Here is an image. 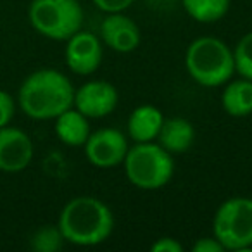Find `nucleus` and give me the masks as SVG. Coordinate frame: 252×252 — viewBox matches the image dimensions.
<instances>
[{"instance_id": "1", "label": "nucleus", "mask_w": 252, "mask_h": 252, "mask_svg": "<svg viewBox=\"0 0 252 252\" xmlns=\"http://www.w3.org/2000/svg\"><path fill=\"white\" fill-rule=\"evenodd\" d=\"M18 102L28 118L49 121L73 107L74 87L64 73L45 67L25 78L18 92Z\"/></svg>"}, {"instance_id": "2", "label": "nucleus", "mask_w": 252, "mask_h": 252, "mask_svg": "<svg viewBox=\"0 0 252 252\" xmlns=\"http://www.w3.org/2000/svg\"><path fill=\"white\" fill-rule=\"evenodd\" d=\"M64 240L80 247H94L111 237L114 216L107 204L92 195H80L66 202L57 221Z\"/></svg>"}, {"instance_id": "3", "label": "nucleus", "mask_w": 252, "mask_h": 252, "mask_svg": "<svg viewBox=\"0 0 252 252\" xmlns=\"http://www.w3.org/2000/svg\"><path fill=\"white\" fill-rule=\"evenodd\" d=\"M185 67L195 83L206 88L221 87L235 73L233 50L216 36H199L187 47Z\"/></svg>"}, {"instance_id": "4", "label": "nucleus", "mask_w": 252, "mask_h": 252, "mask_svg": "<svg viewBox=\"0 0 252 252\" xmlns=\"http://www.w3.org/2000/svg\"><path fill=\"white\" fill-rule=\"evenodd\" d=\"M123 166L128 182L142 190L162 189L175 173L173 156L156 142H140L130 147Z\"/></svg>"}, {"instance_id": "5", "label": "nucleus", "mask_w": 252, "mask_h": 252, "mask_svg": "<svg viewBox=\"0 0 252 252\" xmlns=\"http://www.w3.org/2000/svg\"><path fill=\"white\" fill-rule=\"evenodd\" d=\"M28 19L36 33L63 42L81 30L83 9L78 0H32Z\"/></svg>"}, {"instance_id": "6", "label": "nucleus", "mask_w": 252, "mask_h": 252, "mask_svg": "<svg viewBox=\"0 0 252 252\" xmlns=\"http://www.w3.org/2000/svg\"><path fill=\"white\" fill-rule=\"evenodd\" d=\"M213 235L224 251H247L252 247V199L231 197L216 209Z\"/></svg>"}, {"instance_id": "7", "label": "nucleus", "mask_w": 252, "mask_h": 252, "mask_svg": "<svg viewBox=\"0 0 252 252\" xmlns=\"http://www.w3.org/2000/svg\"><path fill=\"white\" fill-rule=\"evenodd\" d=\"M88 162L97 168L109 169L123 164L125 156L130 149L126 137L116 128H100L90 133L83 145Z\"/></svg>"}, {"instance_id": "8", "label": "nucleus", "mask_w": 252, "mask_h": 252, "mask_svg": "<svg viewBox=\"0 0 252 252\" xmlns=\"http://www.w3.org/2000/svg\"><path fill=\"white\" fill-rule=\"evenodd\" d=\"M119 102L116 87L104 80H92L74 90L73 107L78 109L88 119H98L109 116Z\"/></svg>"}, {"instance_id": "9", "label": "nucleus", "mask_w": 252, "mask_h": 252, "mask_svg": "<svg viewBox=\"0 0 252 252\" xmlns=\"http://www.w3.org/2000/svg\"><path fill=\"white\" fill-rule=\"evenodd\" d=\"M35 147L26 131L7 125L0 128V171L21 173L32 164Z\"/></svg>"}, {"instance_id": "10", "label": "nucleus", "mask_w": 252, "mask_h": 252, "mask_svg": "<svg viewBox=\"0 0 252 252\" xmlns=\"http://www.w3.org/2000/svg\"><path fill=\"white\" fill-rule=\"evenodd\" d=\"M66 64L74 74L88 76L95 73L102 64V42L90 32H76L66 40Z\"/></svg>"}, {"instance_id": "11", "label": "nucleus", "mask_w": 252, "mask_h": 252, "mask_svg": "<svg viewBox=\"0 0 252 252\" xmlns=\"http://www.w3.org/2000/svg\"><path fill=\"white\" fill-rule=\"evenodd\" d=\"M100 38L114 52L128 54L140 45L142 33L131 18L123 12H111L100 23Z\"/></svg>"}, {"instance_id": "12", "label": "nucleus", "mask_w": 252, "mask_h": 252, "mask_svg": "<svg viewBox=\"0 0 252 252\" xmlns=\"http://www.w3.org/2000/svg\"><path fill=\"white\" fill-rule=\"evenodd\" d=\"M162 123H164V116L161 109L151 104L138 105L128 118V135L135 144L154 142L158 140Z\"/></svg>"}, {"instance_id": "13", "label": "nucleus", "mask_w": 252, "mask_h": 252, "mask_svg": "<svg viewBox=\"0 0 252 252\" xmlns=\"http://www.w3.org/2000/svg\"><path fill=\"white\" fill-rule=\"evenodd\" d=\"M54 130L57 138L67 147H83L92 133L90 119L74 107H69L57 116Z\"/></svg>"}, {"instance_id": "14", "label": "nucleus", "mask_w": 252, "mask_h": 252, "mask_svg": "<svg viewBox=\"0 0 252 252\" xmlns=\"http://www.w3.org/2000/svg\"><path fill=\"white\" fill-rule=\"evenodd\" d=\"M195 138V130L190 121L185 118H169L164 119L161 131L158 135L159 145L169 154H182L189 151Z\"/></svg>"}, {"instance_id": "15", "label": "nucleus", "mask_w": 252, "mask_h": 252, "mask_svg": "<svg viewBox=\"0 0 252 252\" xmlns=\"http://www.w3.org/2000/svg\"><path fill=\"white\" fill-rule=\"evenodd\" d=\"M221 105L231 118H245L252 114V81L240 78L224 87Z\"/></svg>"}, {"instance_id": "16", "label": "nucleus", "mask_w": 252, "mask_h": 252, "mask_svg": "<svg viewBox=\"0 0 252 252\" xmlns=\"http://www.w3.org/2000/svg\"><path fill=\"white\" fill-rule=\"evenodd\" d=\"M185 12L197 23H216L228 14L230 0H182Z\"/></svg>"}, {"instance_id": "17", "label": "nucleus", "mask_w": 252, "mask_h": 252, "mask_svg": "<svg viewBox=\"0 0 252 252\" xmlns=\"http://www.w3.org/2000/svg\"><path fill=\"white\" fill-rule=\"evenodd\" d=\"M64 237L59 226H43L36 230L30 238V247L35 252H57L64 244Z\"/></svg>"}, {"instance_id": "18", "label": "nucleus", "mask_w": 252, "mask_h": 252, "mask_svg": "<svg viewBox=\"0 0 252 252\" xmlns=\"http://www.w3.org/2000/svg\"><path fill=\"white\" fill-rule=\"evenodd\" d=\"M235 71L242 78L252 81V32L245 33L233 49Z\"/></svg>"}, {"instance_id": "19", "label": "nucleus", "mask_w": 252, "mask_h": 252, "mask_svg": "<svg viewBox=\"0 0 252 252\" xmlns=\"http://www.w3.org/2000/svg\"><path fill=\"white\" fill-rule=\"evenodd\" d=\"M16 114V100L11 94L5 90H0V128L11 125L12 118Z\"/></svg>"}, {"instance_id": "20", "label": "nucleus", "mask_w": 252, "mask_h": 252, "mask_svg": "<svg viewBox=\"0 0 252 252\" xmlns=\"http://www.w3.org/2000/svg\"><path fill=\"white\" fill-rule=\"evenodd\" d=\"M98 11L111 14V12H125L135 0H92Z\"/></svg>"}, {"instance_id": "21", "label": "nucleus", "mask_w": 252, "mask_h": 252, "mask_svg": "<svg viewBox=\"0 0 252 252\" xmlns=\"http://www.w3.org/2000/svg\"><path fill=\"white\" fill-rule=\"evenodd\" d=\"M224 247L216 237H202L192 245V252H223Z\"/></svg>"}, {"instance_id": "22", "label": "nucleus", "mask_w": 252, "mask_h": 252, "mask_svg": "<svg viewBox=\"0 0 252 252\" xmlns=\"http://www.w3.org/2000/svg\"><path fill=\"white\" fill-rule=\"evenodd\" d=\"M183 245L176 238L171 237H161L151 245V252H182Z\"/></svg>"}, {"instance_id": "23", "label": "nucleus", "mask_w": 252, "mask_h": 252, "mask_svg": "<svg viewBox=\"0 0 252 252\" xmlns=\"http://www.w3.org/2000/svg\"><path fill=\"white\" fill-rule=\"evenodd\" d=\"M149 2L156 7H169V5L175 4V0H149Z\"/></svg>"}]
</instances>
